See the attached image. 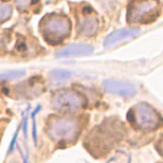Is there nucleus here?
I'll return each mask as SVG.
<instances>
[{
    "label": "nucleus",
    "mask_w": 163,
    "mask_h": 163,
    "mask_svg": "<svg viewBox=\"0 0 163 163\" xmlns=\"http://www.w3.org/2000/svg\"><path fill=\"white\" fill-rule=\"evenodd\" d=\"M124 125L115 119H108L94 127L85 139V146L96 158L106 156L124 137Z\"/></svg>",
    "instance_id": "obj_1"
},
{
    "label": "nucleus",
    "mask_w": 163,
    "mask_h": 163,
    "mask_svg": "<svg viewBox=\"0 0 163 163\" xmlns=\"http://www.w3.org/2000/svg\"><path fill=\"white\" fill-rule=\"evenodd\" d=\"M83 129V122L73 115H52L47 120L46 131L56 142H72Z\"/></svg>",
    "instance_id": "obj_2"
},
{
    "label": "nucleus",
    "mask_w": 163,
    "mask_h": 163,
    "mask_svg": "<svg viewBox=\"0 0 163 163\" xmlns=\"http://www.w3.org/2000/svg\"><path fill=\"white\" fill-rule=\"evenodd\" d=\"M39 32L47 44L57 46L63 44L71 35V21L64 14L51 13L39 22Z\"/></svg>",
    "instance_id": "obj_3"
},
{
    "label": "nucleus",
    "mask_w": 163,
    "mask_h": 163,
    "mask_svg": "<svg viewBox=\"0 0 163 163\" xmlns=\"http://www.w3.org/2000/svg\"><path fill=\"white\" fill-rule=\"evenodd\" d=\"M128 119L142 130H155L161 126V117L158 112L146 103H139L128 112Z\"/></svg>",
    "instance_id": "obj_4"
},
{
    "label": "nucleus",
    "mask_w": 163,
    "mask_h": 163,
    "mask_svg": "<svg viewBox=\"0 0 163 163\" xmlns=\"http://www.w3.org/2000/svg\"><path fill=\"white\" fill-rule=\"evenodd\" d=\"M160 15L159 0H136L127 12L128 23H148Z\"/></svg>",
    "instance_id": "obj_5"
},
{
    "label": "nucleus",
    "mask_w": 163,
    "mask_h": 163,
    "mask_svg": "<svg viewBox=\"0 0 163 163\" xmlns=\"http://www.w3.org/2000/svg\"><path fill=\"white\" fill-rule=\"evenodd\" d=\"M76 32L82 37H94L100 30V20L95 11L89 4L77 7L75 11Z\"/></svg>",
    "instance_id": "obj_6"
},
{
    "label": "nucleus",
    "mask_w": 163,
    "mask_h": 163,
    "mask_svg": "<svg viewBox=\"0 0 163 163\" xmlns=\"http://www.w3.org/2000/svg\"><path fill=\"white\" fill-rule=\"evenodd\" d=\"M84 98L73 90H62L52 98L51 105L60 112H73L84 106Z\"/></svg>",
    "instance_id": "obj_7"
},
{
    "label": "nucleus",
    "mask_w": 163,
    "mask_h": 163,
    "mask_svg": "<svg viewBox=\"0 0 163 163\" xmlns=\"http://www.w3.org/2000/svg\"><path fill=\"white\" fill-rule=\"evenodd\" d=\"M102 86L107 92L114 93L124 98H130L136 95L137 88L133 84L126 81L114 80V78H107L104 80L102 83Z\"/></svg>",
    "instance_id": "obj_8"
},
{
    "label": "nucleus",
    "mask_w": 163,
    "mask_h": 163,
    "mask_svg": "<svg viewBox=\"0 0 163 163\" xmlns=\"http://www.w3.org/2000/svg\"><path fill=\"white\" fill-rule=\"evenodd\" d=\"M140 30L137 28H126V29H120L114 32L110 33L106 38H105L103 46L104 48H110V47L117 46L121 43H124L126 40L135 38L136 36L139 35Z\"/></svg>",
    "instance_id": "obj_9"
},
{
    "label": "nucleus",
    "mask_w": 163,
    "mask_h": 163,
    "mask_svg": "<svg viewBox=\"0 0 163 163\" xmlns=\"http://www.w3.org/2000/svg\"><path fill=\"white\" fill-rule=\"evenodd\" d=\"M94 48L88 44H71L56 52V57H77L87 56L93 52Z\"/></svg>",
    "instance_id": "obj_10"
},
{
    "label": "nucleus",
    "mask_w": 163,
    "mask_h": 163,
    "mask_svg": "<svg viewBox=\"0 0 163 163\" xmlns=\"http://www.w3.org/2000/svg\"><path fill=\"white\" fill-rule=\"evenodd\" d=\"M49 76L54 83H60V82L67 81L68 78H70L72 76V72L65 69H55L50 72Z\"/></svg>",
    "instance_id": "obj_11"
},
{
    "label": "nucleus",
    "mask_w": 163,
    "mask_h": 163,
    "mask_svg": "<svg viewBox=\"0 0 163 163\" xmlns=\"http://www.w3.org/2000/svg\"><path fill=\"white\" fill-rule=\"evenodd\" d=\"M13 13V7L10 3L0 2V23H3L10 19Z\"/></svg>",
    "instance_id": "obj_12"
},
{
    "label": "nucleus",
    "mask_w": 163,
    "mask_h": 163,
    "mask_svg": "<svg viewBox=\"0 0 163 163\" xmlns=\"http://www.w3.org/2000/svg\"><path fill=\"white\" fill-rule=\"evenodd\" d=\"M26 74L25 70H12L7 71V72L0 73V81H11L16 80V78L21 77Z\"/></svg>",
    "instance_id": "obj_13"
},
{
    "label": "nucleus",
    "mask_w": 163,
    "mask_h": 163,
    "mask_svg": "<svg viewBox=\"0 0 163 163\" xmlns=\"http://www.w3.org/2000/svg\"><path fill=\"white\" fill-rule=\"evenodd\" d=\"M15 4H16L17 9L19 11H26L31 4V0H15Z\"/></svg>",
    "instance_id": "obj_14"
},
{
    "label": "nucleus",
    "mask_w": 163,
    "mask_h": 163,
    "mask_svg": "<svg viewBox=\"0 0 163 163\" xmlns=\"http://www.w3.org/2000/svg\"><path fill=\"white\" fill-rule=\"evenodd\" d=\"M17 133H18V129L16 130V133H15L14 137H13V140H12L11 145H10V149H9V151H13V148H14V144H15V142H16V138H17Z\"/></svg>",
    "instance_id": "obj_15"
},
{
    "label": "nucleus",
    "mask_w": 163,
    "mask_h": 163,
    "mask_svg": "<svg viewBox=\"0 0 163 163\" xmlns=\"http://www.w3.org/2000/svg\"><path fill=\"white\" fill-rule=\"evenodd\" d=\"M27 158H28V157H26V158H25V163H28V160H27Z\"/></svg>",
    "instance_id": "obj_16"
}]
</instances>
